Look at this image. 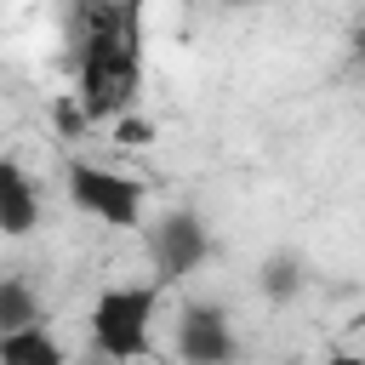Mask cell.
<instances>
[{"mask_svg": "<svg viewBox=\"0 0 365 365\" xmlns=\"http://www.w3.org/2000/svg\"><path fill=\"white\" fill-rule=\"evenodd\" d=\"M86 365H114V359H103V354H97V359H86Z\"/></svg>", "mask_w": 365, "mask_h": 365, "instance_id": "obj_12", "label": "cell"}, {"mask_svg": "<svg viewBox=\"0 0 365 365\" xmlns=\"http://www.w3.org/2000/svg\"><path fill=\"white\" fill-rule=\"evenodd\" d=\"M68 200H74V211H86L108 228H137L143 222V188L125 171H108V165H91V160L68 165Z\"/></svg>", "mask_w": 365, "mask_h": 365, "instance_id": "obj_3", "label": "cell"}, {"mask_svg": "<svg viewBox=\"0 0 365 365\" xmlns=\"http://www.w3.org/2000/svg\"><path fill=\"white\" fill-rule=\"evenodd\" d=\"M148 257H154V274L171 285V279H188L200 274V262L211 257V228L200 211H165L148 222Z\"/></svg>", "mask_w": 365, "mask_h": 365, "instance_id": "obj_4", "label": "cell"}, {"mask_svg": "<svg viewBox=\"0 0 365 365\" xmlns=\"http://www.w3.org/2000/svg\"><path fill=\"white\" fill-rule=\"evenodd\" d=\"M302 285H308V274H302V262H297L291 251H274V257H262V262H257V291H262L274 308H285Z\"/></svg>", "mask_w": 365, "mask_h": 365, "instance_id": "obj_8", "label": "cell"}, {"mask_svg": "<svg viewBox=\"0 0 365 365\" xmlns=\"http://www.w3.org/2000/svg\"><path fill=\"white\" fill-rule=\"evenodd\" d=\"M40 319V297L29 279L17 274H0V331H17V325H34Z\"/></svg>", "mask_w": 365, "mask_h": 365, "instance_id": "obj_9", "label": "cell"}, {"mask_svg": "<svg viewBox=\"0 0 365 365\" xmlns=\"http://www.w3.org/2000/svg\"><path fill=\"white\" fill-rule=\"evenodd\" d=\"M154 314H160V285H108L86 314V336L103 359L131 365L148 359L154 348Z\"/></svg>", "mask_w": 365, "mask_h": 365, "instance_id": "obj_2", "label": "cell"}, {"mask_svg": "<svg viewBox=\"0 0 365 365\" xmlns=\"http://www.w3.org/2000/svg\"><path fill=\"white\" fill-rule=\"evenodd\" d=\"M0 365H68V354L46 331V319H34L17 331H0Z\"/></svg>", "mask_w": 365, "mask_h": 365, "instance_id": "obj_7", "label": "cell"}, {"mask_svg": "<svg viewBox=\"0 0 365 365\" xmlns=\"http://www.w3.org/2000/svg\"><path fill=\"white\" fill-rule=\"evenodd\" d=\"M319 365H365V354H331V359H319Z\"/></svg>", "mask_w": 365, "mask_h": 365, "instance_id": "obj_11", "label": "cell"}, {"mask_svg": "<svg viewBox=\"0 0 365 365\" xmlns=\"http://www.w3.org/2000/svg\"><path fill=\"white\" fill-rule=\"evenodd\" d=\"M114 137H120L125 148H148V143H154V120H143V114H120V120H114Z\"/></svg>", "mask_w": 365, "mask_h": 365, "instance_id": "obj_10", "label": "cell"}, {"mask_svg": "<svg viewBox=\"0 0 365 365\" xmlns=\"http://www.w3.org/2000/svg\"><path fill=\"white\" fill-rule=\"evenodd\" d=\"M143 6L137 0H74L68 11V46H74V80L86 120H120L143 80Z\"/></svg>", "mask_w": 365, "mask_h": 365, "instance_id": "obj_1", "label": "cell"}, {"mask_svg": "<svg viewBox=\"0 0 365 365\" xmlns=\"http://www.w3.org/2000/svg\"><path fill=\"white\" fill-rule=\"evenodd\" d=\"M34 228H40V188H34L23 160L0 154V234L6 240H29Z\"/></svg>", "mask_w": 365, "mask_h": 365, "instance_id": "obj_6", "label": "cell"}, {"mask_svg": "<svg viewBox=\"0 0 365 365\" xmlns=\"http://www.w3.org/2000/svg\"><path fill=\"white\" fill-rule=\"evenodd\" d=\"M177 359L182 365H234L240 359V336L228 325V308L182 302V314H177Z\"/></svg>", "mask_w": 365, "mask_h": 365, "instance_id": "obj_5", "label": "cell"}]
</instances>
